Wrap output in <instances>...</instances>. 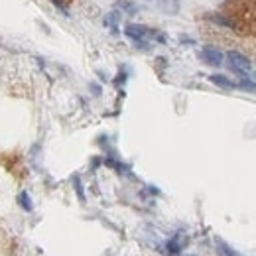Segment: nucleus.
Instances as JSON below:
<instances>
[{
  "mask_svg": "<svg viewBox=\"0 0 256 256\" xmlns=\"http://www.w3.org/2000/svg\"><path fill=\"white\" fill-rule=\"evenodd\" d=\"M20 203H22V207H26L28 211L32 209V203H30V197H28V193H22V195H20Z\"/></svg>",
  "mask_w": 256,
  "mask_h": 256,
  "instance_id": "obj_8",
  "label": "nucleus"
},
{
  "mask_svg": "<svg viewBox=\"0 0 256 256\" xmlns=\"http://www.w3.org/2000/svg\"><path fill=\"white\" fill-rule=\"evenodd\" d=\"M162 8H164V12H168V14H176L178 8H180V2H178V0H162Z\"/></svg>",
  "mask_w": 256,
  "mask_h": 256,
  "instance_id": "obj_5",
  "label": "nucleus"
},
{
  "mask_svg": "<svg viewBox=\"0 0 256 256\" xmlns=\"http://www.w3.org/2000/svg\"><path fill=\"white\" fill-rule=\"evenodd\" d=\"M226 60H228V65L234 69V71H238V73H244V71H248L250 69V60H246L242 54H238V52H228L226 54Z\"/></svg>",
  "mask_w": 256,
  "mask_h": 256,
  "instance_id": "obj_1",
  "label": "nucleus"
},
{
  "mask_svg": "<svg viewBox=\"0 0 256 256\" xmlns=\"http://www.w3.org/2000/svg\"><path fill=\"white\" fill-rule=\"evenodd\" d=\"M118 20H120V16L116 14V12H110L106 18H104V24H106V28H116V24H118Z\"/></svg>",
  "mask_w": 256,
  "mask_h": 256,
  "instance_id": "obj_7",
  "label": "nucleus"
},
{
  "mask_svg": "<svg viewBox=\"0 0 256 256\" xmlns=\"http://www.w3.org/2000/svg\"><path fill=\"white\" fill-rule=\"evenodd\" d=\"M211 81L215 83V85H221L224 89H230V87H234V83L230 81V79H226L223 75H211Z\"/></svg>",
  "mask_w": 256,
  "mask_h": 256,
  "instance_id": "obj_6",
  "label": "nucleus"
},
{
  "mask_svg": "<svg viewBox=\"0 0 256 256\" xmlns=\"http://www.w3.org/2000/svg\"><path fill=\"white\" fill-rule=\"evenodd\" d=\"M201 58H203V62H207L209 65L223 64V54H221L217 48H213V46H205V48L201 50Z\"/></svg>",
  "mask_w": 256,
  "mask_h": 256,
  "instance_id": "obj_2",
  "label": "nucleus"
},
{
  "mask_svg": "<svg viewBox=\"0 0 256 256\" xmlns=\"http://www.w3.org/2000/svg\"><path fill=\"white\" fill-rule=\"evenodd\" d=\"M186 242H188V238L180 232L176 238H172L170 242H168V254L170 256H178L180 252H182V248L186 246Z\"/></svg>",
  "mask_w": 256,
  "mask_h": 256,
  "instance_id": "obj_3",
  "label": "nucleus"
},
{
  "mask_svg": "<svg viewBox=\"0 0 256 256\" xmlns=\"http://www.w3.org/2000/svg\"><path fill=\"white\" fill-rule=\"evenodd\" d=\"M242 87H244V89H250V91H256V85L250 83V81H242Z\"/></svg>",
  "mask_w": 256,
  "mask_h": 256,
  "instance_id": "obj_9",
  "label": "nucleus"
},
{
  "mask_svg": "<svg viewBox=\"0 0 256 256\" xmlns=\"http://www.w3.org/2000/svg\"><path fill=\"white\" fill-rule=\"evenodd\" d=\"M124 32L132 40H144V36H148V30L146 28H140V26H126Z\"/></svg>",
  "mask_w": 256,
  "mask_h": 256,
  "instance_id": "obj_4",
  "label": "nucleus"
}]
</instances>
